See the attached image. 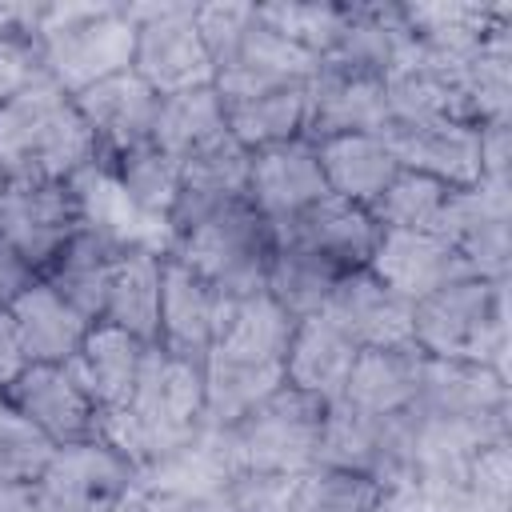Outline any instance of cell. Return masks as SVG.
Here are the masks:
<instances>
[{
	"label": "cell",
	"mask_w": 512,
	"mask_h": 512,
	"mask_svg": "<svg viewBox=\"0 0 512 512\" xmlns=\"http://www.w3.org/2000/svg\"><path fill=\"white\" fill-rule=\"evenodd\" d=\"M40 76H44V72H40L36 48L0 36V108H4L16 92H24L32 80H40Z\"/></svg>",
	"instance_id": "obj_49"
},
{
	"label": "cell",
	"mask_w": 512,
	"mask_h": 512,
	"mask_svg": "<svg viewBox=\"0 0 512 512\" xmlns=\"http://www.w3.org/2000/svg\"><path fill=\"white\" fill-rule=\"evenodd\" d=\"M384 140L400 168L424 172L448 188H468L480 180L476 124L468 120H420V124H388Z\"/></svg>",
	"instance_id": "obj_24"
},
{
	"label": "cell",
	"mask_w": 512,
	"mask_h": 512,
	"mask_svg": "<svg viewBox=\"0 0 512 512\" xmlns=\"http://www.w3.org/2000/svg\"><path fill=\"white\" fill-rule=\"evenodd\" d=\"M40 480L60 500V508H124L136 492L140 472L104 436H88L76 444H60Z\"/></svg>",
	"instance_id": "obj_13"
},
{
	"label": "cell",
	"mask_w": 512,
	"mask_h": 512,
	"mask_svg": "<svg viewBox=\"0 0 512 512\" xmlns=\"http://www.w3.org/2000/svg\"><path fill=\"white\" fill-rule=\"evenodd\" d=\"M404 416L416 440V464L512 440V376L472 360L424 356L420 392Z\"/></svg>",
	"instance_id": "obj_1"
},
{
	"label": "cell",
	"mask_w": 512,
	"mask_h": 512,
	"mask_svg": "<svg viewBox=\"0 0 512 512\" xmlns=\"http://www.w3.org/2000/svg\"><path fill=\"white\" fill-rule=\"evenodd\" d=\"M412 32L400 4L388 0H344V20L328 52L316 60V68L348 72V76H372L384 80L388 68L408 52Z\"/></svg>",
	"instance_id": "obj_15"
},
{
	"label": "cell",
	"mask_w": 512,
	"mask_h": 512,
	"mask_svg": "<svg viewBox=\"0 0 512 512\" xmlns=\"http://www.w3.org/2000/svg\"><path fill=\"white\" fill-rule=\"evenodd\" d=\"M60 512H124V508H60Z\"/></svg>",
	"instance_id": "obj_54"
},
{
	"label": "cell",
	"mask_w": 512,
	"mask_h": 512,
	"mask_svg": "<svg viewBox=\"0 0 512 512\" xmlns=\"http://www.w3.org/2000/svg\"><path fill=\"white\" fill-rule=\"evenodd\" d=\"M56 444L0 392V480H40Z\"/></svg>",
	"instance_id": "obj_46"
},
{
	"label": "cell",
	"mask_w": 512,
	"mask_h": 512,
	"mask_svg": "<svg viewBox=\"0 0 512 512\" xmlns=\"http://www.w3.org/2000/svg\"><path fill=\"white\" fill-rule=\"evenodd\" d=\"M388 124L420 120H468L460 104V64L424 52L416 40L384 76ZM472 124V120H468Z\"/></svg>",
	"instance_id": "obj_23"
},
{
	"label": "cell",
	"mask_w": 512,
	"mask_h": 512,
	"mask_svg": "<svg viewBox=\"0 0 512 512\" xmlns=\"http://www.w3.org/2000/svg\"><path fill=\"white\" fill-rule=\"evenodd\" d=\"M72 100H76V108H80L92 140H96V156H100L96 168H108L116 156L152 140V120H156L160 96L132 68L76 92Z\"/></svg>",
	"instance_id": "obj_16"
},
{
	"label": "cell",
	"mask_w": 512,
	"mask_h": 512,
	"mask_svg": "<svg viewBox=\"0 0 512 512\" xmlns=\"http://www.w3.org/2000/svg\"><path fill=\"white\" fill-rule=\"evenodd\" d=\"M324 196H328V184H324V172H320L316 144L308 136L248 152V192H244V200L272 228L288 224L292 216H300L304 208H312Z\"/></svg>",
	"instance_id": "obj_14"
},
{
	"label": "cell",
	"mask_w": 512,
	"mask_h": 512,
	"mask_svg": "<svg viewBox=\"0 0 512 512\" xmlns=\"http://www.w3.org/2000/svg\"><path fill=\"white\" fill-rule=\"evenodd\" d=\"M368 272L408 304L440 292L460 276H472L460 252L440 232H380Z\"/></svg>",
	"instance_id": "obj_22"
},
{
	"label": "cell",
	"mask_w": 512,
	"mask_h": 512,
	"mask_svg": "<svg viewBox=\"0 0 512 512\" xmlns=\"http://www.w3.org/2000/svg\"><path fill=\"white\" fill-rule=\"evenodd\" d=\"M160 280H164V244L160 240H128L120 252L108 296H104V324H116L144 344H156L160 332Z\"/></svg>",
	"instance_id": "obj_28"
},
{
	"label": "cell",
	"mask_w": 512,
	"mask_h": 512,
	"mask_svg": "<svg viewBox=\"0 0 512 512\" xmlns=\"http://www.w3.org/2000/svg\"><path fill=\"white\" fill-rule=\"evenodd\" d=\"M292 328H296V320L268 292H256V296H244V300H228V312H224V324H220V336H216L212 348L284 364Z\"/></svg>",
	"instance_id": "obj_39"
},
{
	"label": "cell",
	"mask_w": 512,
	"mask_h": 512,
	"mask_svg": "<svg viewBox=\"0 0 512 512\" xmlns=\"http://www.w3.org/2000/svg\"><path fill=\"white\" fill-rule=\"evenodd\" d=\"M224 312H228V300L208 280H200L188 264H180L176 256L164 252L156 344L176 352V356H184V360H192V364H204L212 344H216V336H220Z\"/></svg>",
	"instance_id": "obj_17"
},
{
	"label": "cell",
	"mask_w": 512,
	"mask_h": 512,
	"mask_svg": "<svg viewBox=\"0 0 512 512\" xmlns=\"http://www.w3.org/2000/svg\"><path fill=\"white\" fill-rule=\"evenodd\" d=\"M468 264L472 276L508 280L512 268V184L476 180L452 188L440 228H436Z\"/></svg>",
	"instance_id": "obj_11"
},
{
	"label": "cell",
	"mask_w": 512,
	"mask_h": 512,
	"mask_svg": "<svg viewBox=\"0 0 512 512\" xmlns=\"http://www.w3.org/2000/svg\"><path fill=\"white\" fill-rule=\"evenodd\" d=\"M36 280H40L36 268L0 236V308H8V304H12L20 292H28Z\"/></svg>",
	"instance_id": "obj_51"
},
{
	"label": "cell",
	"mask_w": 512,
	"mask_h": 512,
	"mask_svg": "<svg viewBox=\"0 0 512 512\" xmlns=\"http://www.w3.org/2000/svg\"><path fill=\"white\" fill-rule=\"evenodd\" d=\"M304 120H308V84L272 88L248 100H224L228 136L248 152L304 136Z\"/></svg>",
	"instance_id": "obj_36"
},
{
	"label": "cell",
	"mask_w": 512,
	"mask_h": 512,
	"mask_svg": "<svg viewBox=\"0 0 512 512\" xmlns=\"http://www.w3.org/2000/svg\"><path fill=\"white\" fill-rule=\"evenodd\" d=\"M168 256L188 264L200 280H208L224 300H244L264 292L268 264L276 252V228L248 204H232L192 224L188 232L164 244Z\"/></svg>",
	"instance_id": "obj_6"
},
{
	"label": "cell",
	"mask_w": 512,
	"mask_h": 512,
	"mask_svg": "<svg viewBox=\"0 0 512 512\" xmlns=\"http://www.w3.org/2000/svg\"><path fill=\"white\" fill-rule=\"evenodd\" d=\"M384 128H388L384 80L316 68V76L308 80V120H304V136L312 144L332 136L384 132Z\"/></svg>",
	"instance_id": "obj_25"
},
{
	"label": "cell",
	"mask_w": 512,
	"mask_h": 512,
	"mask_svg": "<svg viewBox=\"0 0 512 512\" xmlns=\"http://www.w3.org/2000/svg\"><path fill=\"white\" fill-rule=\"evenodd\" d=\"M96 164V140L76 100L48 76L0 108V168L8 180H76Z\"/></svg>",
	"instance_id": "obj_3"
},
{
	"label": "cell",
	"mask_w": 512,
	"mask_h": 512,
	"mask_svg": "<svg viewBox=\"0 0 512 512\" xmlns=\"http://www.w3.org/2000/svg\"><path fill=\"white\" fill-rule=\"evenodd\" d=\"M452 512H512V440L484 444L464 460Z\"/></svg>",
	"instance_id": "obj_42"
},
{
	"label": "cell",
	"mask_w": 512,
	"mask_h": 512,
	"mask_svg": "<svg viewBox=\"0 0 512 512\" xmlns=\"http://www.w3.org/2000/svg\"><path fill=\"white\" fill-rule=\"evenodd\" d=\"M476 152H480V180L512 184V116L476 124Z\"/></svg>",
	"instance_id": "obj_48"
},
{
	"label": "cell",
	"mask_w": 512,
	"mask_h": 512,
	"mask_svg": "<svg viewBox=\"0 0 512 512\" xmlns=\"http://www.w3.org/2000/svg\"><path fill=\"white\" fill-rule=\"evenodd\" d=\"M104 176L112 180L116 196L124 200V208L164 240V224H168V212L176 204V188H180V160L160 152L152 140L116 156Z\"/></svg>",
	"instance_id": "obj_35"
},
{
	"label": "cell",
	"mask_w": 512,
	"mask_h": 512,
	"mask_svg": "<svg viewBox=\"0 0 512 512\" xmlns=\"http://www.w3.org/2000/svg\"><path fill=\"white\" fill-rule=\"evenodd\" d=\"M356 352L360 348L324 312L304 316V320H296L288 352H284V384L332 404V400L344 396Z\"/></svg>",
	"instance_id": "obj_30"
},
{
	"label": "cell",
	"mask_w": 512,
	"mask_h": 512,
	"mask_svg": "<svg viewBox=\"0 0 512 512\" xmlns=\"http://www.w3.org/2000/svg\"><path fill=\"white\" fill-rule=\"evenodd\" d=\"M204 424V364L148 344L140 380L124 408L100 416V436L136 468L160 460Z\"/></svg>",
	"instance_id": "obj_2"
},
{
	"label": "cell",
	"mask_w": 512,
	"mask_h": 512,
	"mask_svg": "<svg viewBox=\"0 0 512 512\" xmlns=\"http://www.w3.org/2000/svg\"><path fill=\"white\" fill-rule=\"evenodd\" d=\"M412 40L440 60H468L500 24L512 20V4H480V0H412L400 4Z\"/></svg>",
	"instance_id": "obj_26"
},
{
	"label": "cell",
	"mask_w": 512,
	"mask_h": 512,
	"mask_svg": "<svg viewBox=\"0 0 512 512\" xmlns=\"http://www.w3.org/2000/svg\"><path fill=\"white\" fill-rule=\"evenodd\" d=\"M0 512H60L44 480H0Z\"/></svg>",
	"instance_id": "obj_50"
},
{
	"label": "cell",
	"mask_w": 512,
	"mask_h": 512,
	"mask_svg": "<svg viewBox=\"0 0 512 512\" xmlns=\"http://www.w3.org/2000/svg\"><path fill=\"white\" fill-rule=\"evenodd\" d=\"M220 136H228V124H224V100L212 84L160 96L156 120H152V144L160 152L184 160Z\"/></svg>",
	"instance_id": "obj_37"
},
{
	"label": "cell",
	"mask_w": 512,
	"mask_h": 512,
	"mask_svg": "<svg viewBox=\"0 0 512 512\" xmlns=\"http://www.w3.org/2000/svg\"><path fill=\"white\" fill-rule=\"evenodd\" d=\"M324 400L280 384L268 400H260L248 416H240L228 428V444L236 456V468H260V472H308L316 464V440L324 424Z\"/></svg>",
	"instance_id": "obj_8"
},
{
	"label": "cell",
	"mask_w": 512,
	"mask_h": 512,
	"mask_svg": "<svg viewBox=\"0 0 512 512\" xmlns=\"http://www.w3.org/2000/svg\"><path fill=\"white\" fill-rule=\"evenodd\" d=\"M136 24L116 0H48L36 60L40 72L68 96L132 68Z\"/></svg>",
	"instance_id": "obj_4"
},
{
	"label": "cell",
	"mask_w": 512,
	"mask_h": 512,
	"mask_svg": "<svg viewBox=\"0 0 512 512\" xmlns=\"http://www.w3.org/2000/svg\"><path fill=\"white\" fill-rule=\"evenodd\" d=\"M84 220V196L72 180H8L0 192V236L36 268V276H44Z\"/></svg>",
	"instance_id": "obj_10"
},
{
	"label": "cell",
	"mask_w": 512,
	"mask_h": 512,
	"mask_svg": "<svg viewBox=\"0 0 512 512\" xmlns=\"http://www.w3.org/2000/svg\"><path fill=\"white\" fill-rule=\"evenodd\" d=\"M448 196H452L448 184H440L424 172L400 168L368 212L380 224V232H436Z\"/></svg>",
	"instance_id": "obj_41"
},
{
	"label": "cell",
	"mask_w": 512,
	"mask_h": 512,
	"mask_svg": "<svg viewBox=\"0 0 512 512\" xmlns=\"http://www.w3.org/2000/svg\"><path fill=\"white\" fill-rule=\"evenodd\" d=\"M4 184H8V172H4V168H0V192H4Z\"/></svg>",
	"instance_id": "obj_55"
},
{
	"label": "cell",
	"mask_w": 512,
	"mask_h": 512,
	"mask_svg": "<svg viewBox=\"0 0 512 512\" xmlns=\"http://www.w3.org/2000/svg\"><path fill=\"white\" fill-rule=\"evenodd\" d=\"M4 312L16 324L28 364H72V356L80 352V344L92 328V320L84 312H76L44 280H36L28 292H20Z\"/></svg>",
	"instance_id": "obj_29"
},
{
	"label": "cell",
	"mask_w": 512,
	"mask_h": 512,
	"mask_svg": "<svg viewBox=\"0 0 512 512\" xmlns=\"http://www.w3.org/2000/svg\"><path fill=\"white\" fill-rule=\"evenodd\" d=\"M128 248V236L84 220V228L60 248V256L44 268V284H52L76 312H84L92 324L104 312V296H108V280L112 268L120 260V252Z\"/></svg>",
	"instance_id": "obj_27"
},
{
	"label": "cell",
	"mask_w": 512,
	"mask_h": 512,
	"mask_svg": "<svg viewBox=\"0 0 512 512\" xmlns=\"http://www.w3.org/2000/svg\"><path fill=\"white\" fill-rule=\"evenodd\" d=\"M56 448L100 436V408L68 364H28L4 392Z\"/></svg>",
	"instance_id": "obj_18"
},
{
	"label": "cell",
	"mask_w": 512,
	"mask_h": 512,
	"mask_svg": "<svg viewBox=\"0 0 512 512\" xmlns=\"http://www.w3.org/2000/svg\"><path fill=\"white\" fill-rule=\"evenodd\" d=\"M276 240L320 256L336 272H356V268H368V260L380 244V224L372 220L368 208L328 192L324 200H316L312 208L292 216L288 224H276Z\"/></svg>",
	"instance_id": "obj_20"
},
{
	"label": "cell",
	"mask_w": 512,
	"mask_h": 512,
	"mask_svg": "<svg viewBox=\"0 0 512 512\" xmlns=\"http://www.w3.org/2000/svg\"><path fill=\"white\" fill-rule=\"evenodd\" d=\"M380 500V484L360 472L320 468L312 464L296 484L292 512H372Z\"/></svg>",
	"instance_id": "obj_44"
},
{
	"label": "cell",
	"mask_w": 512,
	"mask_h": 512,
	"mask_svg": "<svg viewBox=\"0 0 512 512\" xmlns=\"http://www.w3.org/2000/svg\"><path fill=\"white\" fill-rule=\"evenodd\" d=\"M256 12L280 36H288L292 44H300L320 60L340 32L344 0H272V4H256Z\"/></svg>",
	"instance_id": "obj_43"
},
{
	"label": "cell",
	"mask_w": 512,
	"mask_h": 512,
	"mask_svg": "<svg viewBox=\"0 0 512 512\" xmlns=\"http://www.w3.org/2000/svg\"><path fill=\"white\" fill-rule=\"evenodd\" d=\"M356 348L412 344V304L384 288L368 268L344 272L320 308Z\"/></svg>",
	"instance_id": "obj_21"
},
{
	"label": "cell",
	"mask_w": 512,
	"mask_h": 512,
	"mask_svg": "<svg viewBox=\"0 0 512 512\" xmlns=\"http://www.w3.org/2000/svg\"><path fill=\"white\" fill-rule=\"evenodd\" d=\"M420 376H424V352L416 344L360 348L340 400L376 416H404L420 392Z\"/></svg>",
	"instance_id": "obj_32"
},
{
	"label": "cell",
	"mask_w": 512,
	"mask_h": 512,
	"mask_svg": "<svg viewBox=\"0 0 512 512\" xmlns=\"http://www.w3.org/2000/svg\"><path fill=\"white\" fill-rule=\"evenodd\" d=\"M460 104L472 124L512 116V20L460 60Z\"/></svg>",
	"instance_id": "obj_38"
},
{
	"label": "cell",
	"mask_w": 512,
	"mask_h": 512,
	"mask_svg": "<svg viewBox=\"0 0 512 512\" xmlns=\"http://www.w3.org/2000/svg\"><path fill=\"white\" fill-rule=\"evenodd\" d=\"M412 344L432 360H472L504 376L512 352L508 280L460 276L412 304Z\"/></svg>",
	"instance_id": "obj_5"
},
{
	"label": "cell",
	"mask_w": 512,
	"mask_h": 512,
	"mask_svg": "<svg viewBox=\"0 0 512 512\" xmlns=\"http://www.w3.org/2000/svg\"><path fill=\"white\" fill-rule=\"evenodd\" d=\"M300 476H304V472H300ZM300 476H292V472L236 468V472L216 488V496L208 500L204 512H292Z\"/></svg>",
	"instance_id": "obj_45"
},
{
	"label": "cell",
	"mask_w": 512,
	"mask_h": 512,
	"mask_svg": "<svg viewBox=\"0 0 512 512\" xmlns=\"http://www.w3.org/2000/svg\"><path fill=\"white\" fill-rule=\"evenodd\" d=\"M316 156H320V172H324L328 192L340 200H352L360 208H372L380 200V192L392 184V176L400 172L384 132L316 140Z\"/></svg>",
	"instance_id": "obj_33"
},
{
	"label": "cell",
	"mask_w": 512,
	"mask_h": 512,
	"mask_svg": "<svg viewBox=\"0 0 512 512\" xmlns=\"http://www.w3.org/2000/svg\"><path fill=\"white\" fill-rule=\"evenodd\" d=\"M144 356H148V344L140 336L96 320L68 368L76 372V380L84 384V392L96 400V408L104 416V412H116L128 404V396L140 380Z\"/></svg>",
	"instance_id": "obj_31"
},
{
	"label": "cell",
	"mask_w": 512,
	"mask_h": 512,
	"mask_svg": "<svg viewBox=\"0 0 512 512\" xmlns=\"http://www.w3.org/2000/svg\"><path fill=\"white\" fill-rule=\"evenodd\" d=\"M312 76H316V56L304 52L300 44H292L288 36H280L268 20H260V12L252 4L244 32L216 60L212 88L220 92V100H248V96L272 92V88L308 84Z\"/></svg>",
	"instance_id": "obj_12"
},
{
	"label": "cell",
	"mask_w": 512,
	"mask_h": 512,
	"mask_svg": "<svg viewBox=\"0 0 512 512\" xmlns=\"http://www.w3.org/2000/svg\"><path fill=\"white\" fill-rule=\"evenodd\" d=\"M316 464L360 472L380 488L408 484L416 468V440H412L408 416H376L348 400H332L324 408Z\"/></svg>",
	"instance_id": "obj_7"
},
{
	"label": "cell",
	"mask_w": 512,
	"mask_h": 512,
	"mask_svg": "<svg viewBox=\"0 0 512 512\" xmlns=\"http://www.w3.org/2000/svg\"><path fill=\"white\" fill-rule=\"evenodd\" d=\"M24 368H28V356H24V348H20L16 324H12V316L0 308V392H8Z\"/></svg>",
	"instance_id": "obj_52"
},
{
	"label": "cell",
	"mask_w": 512,
	"mask_h": 512,
	"mask_svg": "<svg viewBox=\"0 0 512 512\" xmlns=\"http://www.w3.org/2000/svg\"><path fill=\"white\" fill-rule=\"evenodd\" d=\"M284 384V364L212 348L204 360V424L232 428Z\"/></svg>",
	"instance_id": "obj_34"
},
{
	"label": "cell",
	"mask_w": 512,
	"mask_h": 512,
	"mask_svg": "<svg viewBox=\"0 0 512 512\" xmlns=\"http://www.w3.org/2000/svg\"><path fill=\"white\" fill-rule=\"evenodd\" d=\"M244 192H248V148H240L232 136H220L208 148L184 156L176 204H172L168 224H164V244L172 236L188 232L192 224L208 220L212 212L240 204Z\"/></svg>",
	"instance_id": "obj_19"
},
{
	"label": "cell",
	"mask_w": 512,
	"mask_h": 512,
	"mask_svg": "<svg viewBox=\"0 0 512 512\" xmlns=\"http://www.w3.org/2000/svg\"><path fill=\"white\" fill-rule=\"evenodd\" d=\"M344 272H336L332 264H324L320 256L296 248V244H284L276 240V252H272V264H268V284L264 292L292 316V320H304V316H316L328 300V292L336 288Z\"/></svg>",
	"instance_id": "obj_40"
},
{
	"label": "cell",
	"mask_w": 512,
	"mask_h": 512,
	"mask_svg": "<svg viewBox=\"0 0 512 512\" xmlns=\"http://www.w3.org/2000/svg\"><path fill=\"white\" fill-rule=\"evenodd\" d=\"M372 512H436V504L412 484H392V488H380V500Z\"/></svg>",
	"instance_id": "obj_53"
},
{
	"label": "cell",
	"mask_w": 512,
	"mask_h": 512,
	"mask_svg": "<svg viewBox=\"0 0 512 512\" xmlns=\"http://www.w3.org/2000/svg\"><path fill=\"white\" fill-rule=\"evenodd\" d=\"M252 16V4H236V0H212V4H196V28H200V40L212 56V68L216 60L236 44V36L244 32Z\"/></svg>",
	"instance_id": "obj_47"
},
{
	"label": "cell",
	"mask_w": 512,
	"mask_h": 512,
	"mask_svg": "<svg viewBox=\"0 0 512 512\" xmlns=\"http://www.w3.org/2000/svg\"><path fill=\"white\" fill-rule=\"evenodd\" d=\"M128 16L136 24L132 72L156 96L212 84L216 68L196 28V4H176V0L128 4Z\"/></svg>",
	"instance_id": "obj_9"
}]
</instances>
